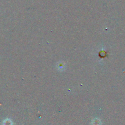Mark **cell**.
Wrapping results in <instances>:
<instances>
[{
	"label": "cell",
	"mask_w": 125,
	"mask_h": 125,
	"mask_svg": "<svg viewBox=\"0 0 125 125\" xmlns=\"http://www.w3.org/2000/svg\"><path fill=\"white\" fill-rule=\"evenodd\" d=\"M2 125H13V123L10 119H6L2 122Z\"/></svg>",
	"instance_id": "cell-1"
},
{
	"label": "cell",
	"mask_w": 125,
	"mask_h": 125,
	"mask_svg": "<svg viewBox=\"0 0 125 125\" xmlns=\"http://www.w3.org/2000/svg\"><path fill=\"white\" fill-rule=\"evenodd\" d=\"M101 123L99 119L95 118L92 121V125H101Z\"/></svg>",
	"instance_id": "cell-2"
}]
</instances>
